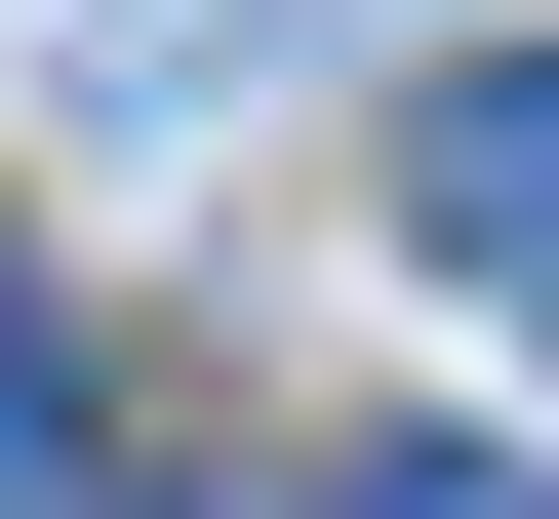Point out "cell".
Listing matches in <instances>:
<instances>
[{
	"instance_id": "obj_1",
	"label": "cell",
	"mask_w": 559,
	"mask_h": 519,
	"mask_svg": "<svg viewBox=\"0 0 559 519\" xmlns=\"http://www.w3.org/2000/svg\"><path fill=\"white\" fill-rule=\"evenodd\" d=\"M400 240L559 320V40H479V81H400Z\"/></svg>"
},
{
	"instance_id": "obj_2",
	"label": "cell",
	"mask_w": 559,
	"mask_h": 519,
	"mask_svg": "<svg viewBox=\"0 0 559 519\" xmlns=\"http://www.w3.org/2000/svg\"><path fill=\"white\" fill-rule=\"evenodd\" d=\"M81 480V320H40V240H0V519Z\"/></svg>"
},
{
	"instance_id": "obj_3",
	"label": "cell",
	"mask_w": 559,
	"mask_h": 519,
	"mask_svg": "<svg viewBox=\"0 0 559 519\" xmlns=\"http://www.w3.org/2000/svg\"><path fill=\"white\" fill-rule=\"evenodd\" d=\"M320 519H559V480H520V439H360Z\"/></svg>"
}]
</instances>
